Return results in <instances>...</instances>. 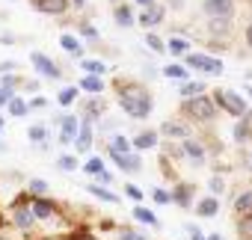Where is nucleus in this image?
<instances>
[{"label":"nucleus","instance_id":"nucleus-1","mask_svg":"<svg viewBox=\"0 0 252 240\" xmlns=\"http://www.w3.org/2000/svg\"><path fill=\"white\" fill-rule=\"evenodd\" d=\"M122 107H125V113H128V116L143 119V116H149V110H152V98H149L143 89H131V92L122 95Z\"/></svg>","mask_w":252,"mask_h":240},{"label":"nucleus","instance_id":"nucleus-2","mask_svg":"<svg viewBox=\"0 0 252 240\" xmlns=\"http://www.w3.org/2000/svg\"><path fill=\"white\" fill-rule=\"evenodd\" d=\"M184 110L193 116V119H199V122H208V119H214L217 116V107L205 98V95H199V98H190L187 104H184Z\"/></svg>","mask_w":252,"mask_h":240},{"label":"nucleus","instance_id":"nucleus-3","mask_svg":"<svg viewBox=\"0 0 252 240\" xmlns=\"http://www.w3.org/2000/svg\"><path fill=\"white\" fill-rule=\"evenodd\" d=\"M187 62H190L193 68H202V71H208V74H222V62H220V60H214V57L193 54V57H187Z\"/></svg>","mask_w":252,"mask_h":240},{"label":"nucleus","instance_id":"nucleus-4","mask_svg":"<svg viewBox=\"0 0 252 240\" xmlns=\"http://www.w3.org/2000/svg\"><path fill=\"white\" fill-rule=\"evenodd\" d=\"M217 98H220V104H222L231 116H243V113H246V104H243V98H240V95H234V92H228V89H225V92H220Z\"/></svg>","mask_w":252,"mask_h":240},{"label":"nucleus","instance_id":"nucleus-5","mask_svg":"<svg viewBox=\"0 0 252 240\" xmlns=\"http://www.w3.org/2000/svg\"><path fill=\"white\" fill-rule=\"evenodd\" d=\"M231 9H234L231 0H205V12H208L211 18H228Z\"/></svg>","mask_w":252,"mask_h":240},{"label":"nucleus","instance_id":"nucleus-6","mask_svg":"<svg viewBox=\"0 0 252 240\" xmlns=\"http://www.w3.org/2000/svg\"><path fill=\"white\" fill-rule=\"evenodd\" d=\"M33 6L45 15H63L65 6H68V0H33Z\"/></svg>","mask_w":252,"mask_h":240},{"label":"nucleus","instance_id":"nucleus-7","mask_svg":"<svg viewBox=\"0 0 252 240\" xmlns=\"http://www.w3.org/2000/svg\"><path fill=\"white\" fill-rule=\"evenodd\" d=\"M110 160H113V163H119L125 172H131V169H140V160H137L134 154H128V151H110Z\"/></svg>","mask_w":252,"mask_h":240},{"label":"nucleus","instance_id":"nucleus-8","mask_svg":"<svg viewBox=\"0 0 252 240\" xmlns=\"http://www.w3.org/2000/svg\"><path fill=\"white\" fill-rule=\"evenodd\" d=\"M33 65H36L45 77H60V68H57V65H54L45 54H33Z\"/></svg>","mask_w":252,"mask_h":240},{"label":"nucleus","instance_id":"nucleus-9","mask_svg":"<svg viewBox=\"0 0 252 240\" xmlns=\"http://www.w3.org/2000/svg\"><path fill=\"white\" fill-rule=\"evenodd\" d=\"M160 18H163V9L160 6H146L143 15H140V24L143 27H155V24H160Z\"/></svg>","mask_w":252,"mask_h":240},{"label":"nucleus","instance_id":"nucleus-10","mask_svg":"<svg viewBox=\"0 0 252 240\" xmlns=\"http://www.w3.org/2000/svg\"><path fill=\"white\" fill-rule=\"evenodd\" d=\"M77 134V119L74 116H65L63 119V134H60V143H71Z\"/></svg>","mask_w":252,"mask_h":240},{"label":"nucleus","instance_id":"nucleus-11","mask_svg":"<svg viewBox=\"0 0 252 240\" xmlns=\"http://www.w3.org/2000/svg\"><path fill=\"white\" fill-rule=\"evenodd\" d=\"M181 149H184V154H187V157H193L196 163H202V160H205V149H202L196 140H184V146H181Z\"/></svg>","mask_w":252,"mask_h":240},{"label":"nucleus","instance_id":"nucleus-12","mask_svg":"<svg viewBox=\"0 0 252 240\" xmlns=\"http://www.w3.org/2000/svg\"><path fill=\"white\" fill-rule=\"evenodd\" d=\"M33 219H36V210H30V208H18V210H15V222H18L21 228H30Z\"/></svg>","mask_w":252,"mask_h":240},{"label":"nucleus","instance_id":"nucleus-13","mask_svg":"<svg viewBox=\"0 0 252 240\" xmlns=\"http://www.w3.org/2000/svg\"><path fill=\"white\" fill-rule=\"evenodd\" d=\"M74 146H77V151H86V149L92 146V131H89V122L80 128V134H77V143H74Z\"/></svg>","mask_w":252,"mask_h":240},{"label":"nucleus","instance_id":"nucleus-14","mask_svg":"<svg viewBox=\"0 0 252 240\" xmlns=\"http://www.w3.org/2000/svg\"><path fill=\"white\" fill-rule=\"evenodd\" d=\"M86 92H101L104 89V83H101V77L98 74H89V77H83V83H80Z\"/></svg>","mask_w":252,"mask_h":240},{"label":"nucleus","instance_id":"nucleus-15","mask_svg":"<svg viewBox=\"0 0 252 240\" xmlns=\"http://www.w3.org/2000/svg\"><path fill=\"white\" fill-rule=\"evenodd\" d=\"M155 143H158V134H140L134 140V149H152Z\"/></svg>","mask_w":252,"mask_h":240},{"label":"nucleus","instance_id":"nucleus-16","mask_svg":"<svg viewBox=\"0 0 252 240\" xmlns=\"http://www.w3.org/2000/svg\"><path fill=\"white\" fill-rule=\"evenodd\" d=\"M199 213L202 216H217V199H202L199 202Z\"/></svg>","mask_w":252,"mask_h":240},{"label":"nucleus","instance_id":"nucleus-17","mask_svg":"<svg viewBox=\"0 0 252 240\" xmlns=\"http://www.w3.org/2000/svg\"><path fill=\"white\" fill-rule=\"evenodd\" d=\"M237 231H240V237H243V240H252V213H249V216H243V219L237 222Z\"/></svg>","mask_w":252,"mask_h":240},{"label":"nucleus","instance_id":"nucleus-18","mask_svg":"<svg viewBox=\"0 0 252 240\" xmlns=\"http://www.w3.org/2000/svg\"><path fill=\"white\" fill-rule=\"evenodd\" d=\"M116 21H119L122 27H131V24H134V18H131V9H128V6H119V9H116Z\"/></svg>","mask_w":252,"mask_h":240},{"label":"nucleus","instance_id":"nucleus-19","mask_svg":"<svg viewBox=\"0 0 252 240\" xmlns=\"http://www.w3.org/2000/svg\"><path fill=\"white\" fill-rule=\"evenodd\" d=\"M86 190H89L92 196H98V199H104V202H116V196H113L110 190H104V187H98V184H89Z\"/></svg>","mask_w":252,"mask_h":240},{"label":"nucleus","instance_id":"nucleus-20","mask_svg":"<svg viewBox=\"0 0 252 240\" xmlns=\"http://www.w3.org/2000/svg\"><path fill=\"white\" fill-rule=\"evenodd\" d=\"M134 149V143H128L125 137H113V143H110V151H131Z\"/></svg>","mask_w":252,"mask_h":240},{"label":"nucleus","instance_id":"nucleus-21","mask_svg":"<svg viewBox=\"0 0 252 240\" xmlns=\"http://www.w3.org/2000/svg\"><path fill=\"white\" fill-rule=\"evenodd\" d=\"M163 134H169V137H184V134H187V128H184V125H178V122H166V125H163Z\"/></svg>","mask_w":252,"mask_h":240},{"label":"nucleus","instance_id":"nucleus-22","mask_svg":"<svg viewBox=\"0 0 252 240\" xmlns=\"http://www.w3.org/2000/svg\"><path fill=\"white\" fill-rule=\"evenodd\" d=\"M60 45H63L68 54H80V48H77V39H74V36H63V39H60Z\"/></svg>","mask_w":252,"mask_h":240},{"label":"nucleus","instance_id":"nucleus-23","mask_svg":"<svg viewBox=\"0 0 252 240\" xmlns=\"http://www.w3.org/2000/svg\"><path fill=\"white\" fill-rule=\"evenodd\" d=\"M83 71H89V74H104V62H98V60H86V62H83Z\"/></svg>","mask_w":252,"mask_h":240},{"label":"nucleus","instance_id":"nucleus-24","mask_svg":"<svg viewBox=\"0 0 252 240\" xmlns=\"http://www.w3.org/2000/svg\"><path fill=\"white\" fill-rule=\"evenodd\" d=\"M166 77H172V80H184V77H187V68H184V65H169V68H166Z\"/></svg>","mask_w":252,"mask_h":240},{"label":"nucleus","instance_id":"nucleus-25","mask_svg":"<svg viewBox=\"0 0 252 240\" xmlns=\"http://www.w3.org/2000/svg\"><path fill=\"white\" fill-rule=\"evenodd\" d=\"M172 199H175L178 205H190V187H178V190L172 193Z\"/></svg>","mask_w":252,"mask_h":240},{"label":"nucleus","instance_id":"nucleus-26","mask_svg":"<svg viewBox=\"0 0 252 240\" xmlns=\"http://www.w3.org/2000/svg\"><path fill=\"white\" fill-rule=\"evenodd\" d=\"M134 216H137V219H143V222H149V225H158V216H155V213H149L146 208H137V210H134Z\"/></svg>","mask_w":252,"mask_h":240},{"label":"nucleus","instance_id":"nucleus-27","mask_svg":"<svg viewBox=\"0 0 252 240\" xmlns=\"http://www.w3.org/2000/svg\"><path fill=\"white\" fill-rule=\"evenodd\" d=\"M234 208H237V213H246V210L252 208V193H243V196L237 199V205H234Z\"/></svg>","mask_w":252,"mask_h":240},{"label":"nucleus","instance_id":"nucleus-28","mask_svg":"<svg viewBox=\"0 0 252 240\" xmlns=\"http://www.w3.org/2000/svg\"><path fill=\"white\" fill-rule=\"evenodd\" d=\"M169 51H172L175 57H181V54L187 51V42H184V39H172V42H169Z\"/></svg>","mask_w":252,"mask_h":240},{"label":"nucleus","instance_id":"nucleus-29","mask_svg":"<svg viewBox=\"0 0 252 240\" xmlns=\"http://www.w3.org/2000/svg\"><path fill=\"white\" fill-rule=\"evenodd\" d=\"M33 210H36V216H51V213H54V208H51L48 202H36Z\"/></svg>","mask_w":252,"mask_h":240},{"label":"nucleus","instance_id":"nucleus-30","mask_svg":"<svg viewBox=\"0 0 252 240\" xmlns=\"http://www.w3.org/2000/svg\"><path fill=\"white\" fill-rule=\"evenodd\" d=\"M9 110H12L15 116H24V113H27V104L18 101V98H12V101H9Z\"/></svg>","mask_w":252,"mask_h":240},{"label":"nucleus","instance_id":"nucleus-31","mask_svg":"<svg viewBox=\"0 0 252 240\" xmlns=\"http://www.w3.org/2000/svg\"><path fill=\"white\" fill-rule=\"evenodd\" d=\"M146 42H149V48H152V51H158V54L163 51V42H160L155 33H149V36H146Z\"/></svg>","mask_w":252,"mask_h":240},{"label":"nucleus","instance_id":"nucleus-32","mask_svg":"<svg viewBox=\"0 0 252 240\" xmlns=\"http://www.w3.org/2000/svg\"><path fill=\"white\" fill-rule=\"evenodd\" d=\"M60 169H65V172H71V169H77V160L65 154V157H60Z\"/></svg>","mask_w":252,"mask_h":240},{"label":"nucleus","instance_id":"nucleus-33","mask_svg":"<svg viewBox=\"0 0 252 240\" xmlns=\"http://www.w3.org/2000/svg\"><path fill=\"white\" fill-rule=\"evenodd\" d=\"M205 86L202 83H187V86H181V95H196V92H202Z\"/></svg>","mask_w":252,"mask_h":240},{"label":"nucleus","instance_id":"nucleus-34","mask_svg":"<svg viewBox=\"0 0 252 240\" xmlns=\"http://www.w3.org/2000/svg\"><path fill=\"white\" fill-rule=\"evenodd\" d=\"M101 166H104V163H101V160H98V157H92V160H89V163H86V172H92V175H98V172H104V169H101Z\"/></svg>","mask_w":252,"mask_h":240},{"label":"nucleus","instance_id":"nucleus-35","mask_svg":"<svg viewBox=\"0 0 252 240\" xmlns=\"http://www.w3.org/2000/svg\"><path fill=\"white\" fill-rule=\"evenodd\" d=\"M74 95H77L74 89H65V92H60V104H71V101H74Z\"/></svg>","mask_w":252,"mask_h":240},{"label":"nucleus","instance_id":"nucleus-36","mask_svg":"<svg viewBox=\"0 0 252 240\" xmlns=\"http://www.w3.org/2000/svg\"><path fill=\"white\" fill-rule=\"evenodd\" d=\"M30 140L33 143H42L45 140V128H30Z\"/></svg>","mask_w":252,"mask_h":240},{"label":"nucleus","instance_id":"nucleus-37","mask_svg":"<svg viewBox=\"0 0 252 240\" xmlns=\"http://www.w3.org/2000/svg\"><path fill=\"white\" fill-rule=\"evenodd\" d=\"M30 190H33L36 196H42V193L48 190V184H45V181H33V184H30Z\"/></svg>","mask_w":252,"mask_h":240},{"label":"nucleus","instance_id":"nucleus-38","mask_svg":"<svg viewBox=\"0 0 252 240\" xmlns=\"http://www.w3.org/2000/svg\"><path fill=\"white\" fill-rule=\"evenodd\" d=\"M169 199H172L169 193H163V190H155V202H160V205H166Z\"/></svg>","mask_w":252,"mask_h":240},{"label":"nucleus","instance_id":"nucleus-39","mask_svg":"<svg viewBox=\"0 0 252 240\" xmlns=\"http://www.w3.org/2000/svg\"><path fill=\"white\" fill-rule=\"evenodd\" d=\"M9 101H12V92L3 86V89H0V107H3V104H9Z\"/></svg>","mask_w":252,"mask_h":240},{"label":"nucleus","instance_id":"nucleus-40","mask_svg":"<svg viewBox=\"0 0 252 240\" xmlns=\"http://www.w3.org/2000/svg\"><path fill=\"white\" fill-rule=\"evenodd\" d=\"M125 193H128L131 199H140L143 193H140V187H134V184H128V187H125Z\"/></svg>","mask_w":252,"mask_h":240},{"label":"nucleus","instance_id":"nucleus-41","mask_svg":"<svg viewBox=\"0 0 252 240\" xmlns=\"http://www.w3.org/2000/svg\"><path fill=\"white\" fill-rule=\"evenodd\" d=\"M122 240H143V234H134V231H125Z\"/></svg>","mask_w":252,"mask_h":240},{"label":"nucleus","instance_id":"nucleus-42","mask_svg":"<svg viewBox=\"0 0 252 240\" xmlns=\"http://www.w3.org/2000/svg\"><path fill=\"white\" fill-rule=\"evenodd\" d=\"M234 137H237V140H243V137H246V125H237V131H234Z\"/></svg>","mask_w":252,"mask_h":240},{"label":"nucleus","instance_id":"nucleus-43","mask_svg":"<svg viewBox=\"0 0 252 240\" xmlns=\"http://www.w3.org/2000/svg\"><path fill=\"white\" fill-rule=\"evenodd\" d=\"M246 42H249V48H252V24L246 27Z\"/></svg>","mask_w":252,"mask_h":240},{"label":"nucleus","instance_id":"nucleus-44","mask_svg":"<svg viewBox=\"0 0 252 240\" xmlns=\"http://www.w3.org/2000/svg\"><path fill=\"white\" fill-rule=\"evenodd\" d=\"M137 3H140V6H152V3H155V0H137Z\"/></svg>","mask_w":252,"mask_h":240},{"label":"nucleus","instance_id":"nucleus-45","mask_svg":"<svg viewBox=\"0 0 252 240\" xmlns=\"http://www.w3.org/2000/svg\"><path fill=\"white\" fill-rule=\"evenodd\" d=\"M74 3H77V6H83V0H74Z\"/></svg>","mask_w":252,"mask_h":240},{"label":"nucleus","instance_id":"nucleus-46","mask_svg":"<svg viewBox=\"0 0 252 240\" xmlns=\"http://www.w3.org/2000/svg\"><path fill=\"white\" fill-rule=\"evenodd\" d=\"M0 128H3V122H0Z\"/></svg>","mask_w":252,"mask_h":240},{"label":"nucleus","instance_id":"nucleus-47","mask_svg":"<svg viewBox=\"0 0 252 240\" xmlns=\"http://www.w3.org/2000/svg\"><path fill=\"white\" fill-rule=\"evenodd\" d=\"M0 240H3V237H0Z\"/></svg>","mask_w":252,"mask_h":240}]
</instances>
